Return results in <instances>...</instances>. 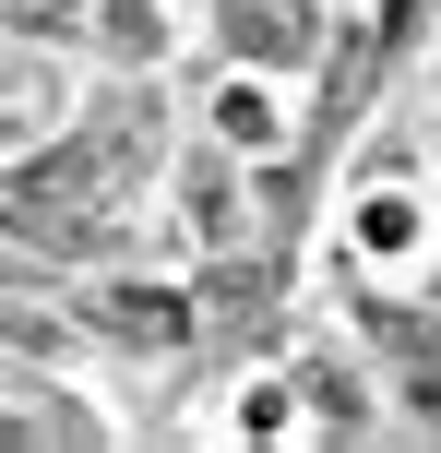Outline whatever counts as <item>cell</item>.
<instances>
[{
	"label": "cell",
	"instance_id": "obj_3",
	"mask_svg": "<svg viewBox=\"0 0 441 453\" xmlns=\"http://www.w3.org/2000/svg\"><path fill=\"white\" fill-rule=\"evenodd\" d=\"M215 143H227V156H275V143H286V119H275V84H262L251 60H239L227 84H215Z\"/></svg>",
	"mask_w": 441,
	"mask_h": 453
},
{
	"label": "cell",
	"instance_id": "obj_5",
	"mask_svg": "<svg viewBox=\"0 0 441 453\" xmlns=\"http://www.w3.org/2000/svg\"><path fill=\"white\" fill-rule=\"evenodd\" d=\"M358 239H370V250H406V239H418V203H406V191H382V203L358 215Z\"/></svg>",
	"mask_w": 441,
	"mask_h": 453
},
{
	"label": "cell",
	"instance_id": "obj_1",
	"mask_svg": "<svg viewBox=\"0 0 441 453\" xmlns=\"http://www.w3.org/2000/svg\"><path fill=\"white\" fill-rule=\"evenodd\" d=\"M215 36H227V60H251V72L323 60V12H310V0H227V12H215Z\"/></svg>",
	"mask_w": 441,
	"mask_h": 453
},
{
	"label": "cell",
	"instance_id": "obj_2",
	"mask_svg": "<svg viewBox=\"0 0 441 453\" xmlns=\"http://www.w3.org/2000/svg\"><path fill=\"white\" fill-rule=\"evenodd\" d=\"M84 311H95V334H119V346H191V298L179 287H95Z\"/></svg>",
	"mask_w": 441,
	"mask_h": 453
},
{
	"label": "cell",
	"instance_id": "obj_6",
	"mask_svg": "<svg viewBox=\"0 0 441 453\" xmlns=\"http://www.w3.org/2000/svg\"><path fill=\"white\" fill-rule=\"evenodd\" d=\"M310 406H323V418H346V430L370 418V406H358V370H310Z\"/></svg>",
	"mask_w": 441,
	"mask_h": 453
},
{
	"label": "cell",
	"instance_id": "obj_4",
	"mask_svg": "<svg viewBox=\"0 0 441 453\" xmlns=\"http://www.w3.org/2000/svg\"><path fill=\"white\" fill-rule=\"evenodd\" d=\"M95 12H108V48H119V60H143V48H167V24H143V0H95Z\"/></svg>",
	"mask_w": 441,
	"mask_h": 453
}]
</instances>
